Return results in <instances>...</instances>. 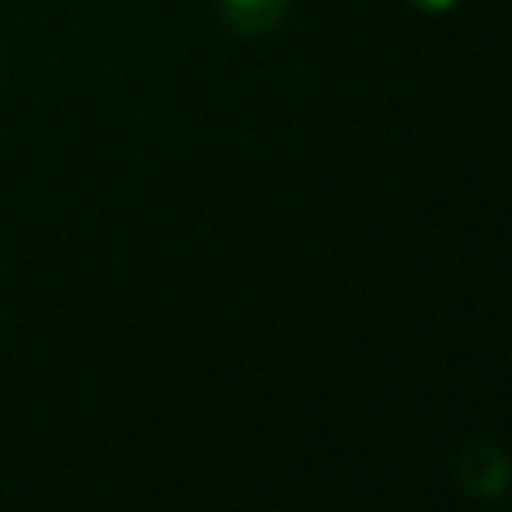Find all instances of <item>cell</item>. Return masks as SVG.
<instances>
[{
  "label": "cell",
  "instance_id": "3",
  "mask_svg": "<svg viewBox=\"0 0 512 512\" xmlns=\"http://www.w3.org/2000/svg\"><path fill=\"white\" fill-rule=\"evenodd\" d=\"M411 4H415L418 11H425V14H443V11H450L457 0H411Z\"/></svg>",
  "mask_w": 512,
  "mask_h": 512
},
{
  "label": "cell",
  "instance_id": "1",
  "mask_svg": "<svg viewBox=\"0 0 512 512\" xmlns=\"http://www.w3.org/2000/svg\"><path fill=\"white\" fill-rule=\"evenodd\" d=\"M457 485L478 499H499L512 485V460L492 443H471L453 460Z\"/></svg>",
  "mask_w": 512,
  "mask_h": 512
},
{
  "label": "cell",
  "instance_id": "2",
  "mask_svg": "<svg viewBox=\"0 0 512 512\" xmlns=\"http://www.w3.org/2000/svg\"><path fill=\"white\" fill-rule=\"evenodd\" d=\"M290 0H220V18L237 35H265L283 21Z\"/></svg>",
  "mask_w": 512,
  "mask_h": 512
}]
</instances>
